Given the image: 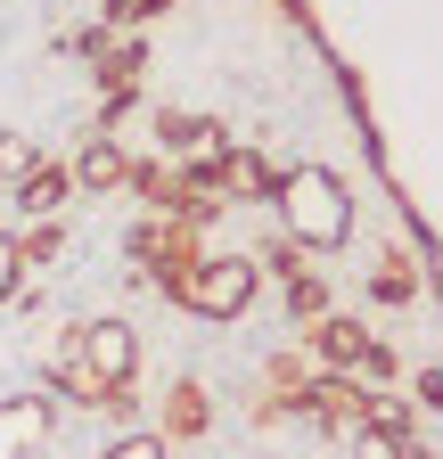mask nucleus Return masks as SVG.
Wrapping results in <instances>:
<instances>
[{"label": "nucleus", "instance_id": "4", "mask_svg": "<svg viewBox=\"0 0 443 459\" xmlns=\"http://www.w3.org/2000/svg\"><path fill=\"white\" fill-rule=\"evenodd\" d=\"M74 181H83V189H124V181H132V164H124L116 140H91L83 164H74Z\"/></svg>", "mask_w": 443, "mask_h": 459}, {"label": "nucleus", "instance_id": "6", "mask_svg": "<svg viewBox=\"0 0 443 459\" xmlns=\"http://www.w3.org/2000/svg\"><path fill=\"white\" fill-rule=\"evenodd\" d=\"M58 197H66V164L58 172H25V213H49Z\"/></svg>", "mask_w": 443, "mask_h": 459}, {"label": "nucleus", "instance_id": "11", "mask_svg": "<svg viewBox=\"0 0 443 459\" xmlns=\"http://www.w3.org/2000/svg\"><path fill=\"white\" fill-rule=\"evenodd\" d=\"M361 459H403V443L395 435H361Z\"/></svg>", "mask_w": 443, "mask_h": 459}, {"label": "nucleus", "instance_id": "3", "mask_svg": "<svg viewBox=\"0 0 443 459\" xmlns=\"http://www.w3.org/2000/svg\"><path fill=\"white\" fill-rule=\"evenodd\" d=\"M173 296H181L189 312H205V320H239L247 296H255V263H239V255H230V263H197Z\"/></svg>", "mask_w": 443, "mask_h": 459}, {"label": "nucleus", "instance_id": "12", "mask_svg": "<svg viewBox=\"0 0 443 459\" xmlns=\"http://www.w3.org/2000/svg\"><path fill=\"white\" fill-rule=\"evenodd\" d=\"M107 459H164V451H156V443L140 435V443H116V451H107Z\"/></svg>", "mask_w": 443, "mask_h": 459}, {"label": "nucleus", "instance_id": "7", "mask_svg": "<svg viewBox=\"0 0 443 459\" xmlns=\"http://www.w3.org/2000/svg\"><path fill=\"white\" fill-rule=\"evenodd\" d=\"M197 427H205V394L181 385V394H173V435H197Z\"/></svg>", "mask_w": 443, "mask_h": 459}, {"label": "nucleus", "instance_id": "2", "mask_svg": "<svg viewBox=\"0 0 443 459\" xmlns=\"http://www.w3.org/2000/svg\"><path fill=\"white\" fill-rule=\"evenodd\" d=\"M280 205H288V230H296V238L304 247H337L345 238V189L337 181H328V172H288V181H280Z\"/></svg>", "mask_w": 443, "mask_h": 459}, {"label": "nucleus", "instance_id": "8", "mask_svg": "<svg viewBox=\"0 0 443 459\" xmlns=\"http://www.w3.org/2000/svg\"><path fill=\"white\" fill-rule=\"evenodd\" d=\"M403 296H411V263L386 255V263H378V304H403Z\"/></svg>", "mask_w": 443, "mask_h": 459}, {"label": "nucleus", "instance_id": "5", "mask_svg": "<svg viewBox=\"0 0 443 459\" xmlns=\"http://www.w3.org/2000/svg\"><path fill=\"white\" fill-rule=\"evenodd\" d=\"M41 443V402H0V459H25Z\"/></svg>", "mask_w": 443, "mask_h": 459}, {"label": "nucleus", "instance_id": "10", "mask_svg": "<svg viewBox=\"0 0 443 459\" xmlns=\"http://www.w3.org/2000/svg\"><path fill=\"white\" fill-rule=\"evenodd\" d=\"M0 172H33V148L25 140H0Z\"/></svg>", "mask_w": 443, "mask_h": 459}, {"label": "nucleus", "instance_id": "9", "mask_svg": "<svg viewBox=\"0 0 443 459\" xmlns=\"http://www.w3.org/2000/svg\"><path fill=\"white\" fill-rule=\"evenodd\" d=\"M17 263H25V255H17V238H9V230H0V296H9V287H17Z\"/></svg>", "mask_w": 443, "mask_h": 459}, {"label": "nucleus", "instance_id": "1", "mask_svg": "<svg viewBox=\"0 0 443 459\" xmlns=\"http://www.w3.org/2000/svg\"><path fill=\"white\" fill-rule=\"evenodd\" d=\"M132 361H140L132 328H124V320H91V328L66 336V353H58V385H66V402H124Z\"/></svg>", "mask_w": 443, "mask_h": 459}]
</instances>
